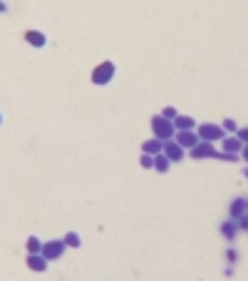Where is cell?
<instances>
[{
	"label": "cell",
	"instance_id": "7a4b0ae2",
	"mask_svg": "<svg viewBox=\"0 0 248 281\" xmlns=\"http://www.w3.org/2000/svg\"><path fill=\"white\" fill-rule=\"evenodd\" d=\"M196 135H198V140L201 142H221L223 137H226V132H223V127L221 125H211V122H203V125H198L196 127Z\"/></svg>",
	"mask_w": 248,
	"mask_h": 281
},
{
	"label": "cell",
	"instance_id": "9a60e30c",
	"mask_svg": "<svg viewBox=\"0 0 248 281\" xmlns=\"http://www.w3.org/2000/svg\"><path fill=\"white\" fill-rule=\"evenodd\" d=\"M169 167H172V159L164 154V152L154 157V169H156V172H169Z\"/></svg>",
	"mask_w": 248,
	"mask_h": 281
},
{
	"label": "cell",
	"instance_id": "277c9868",
	"mask_svg": "<svg viewBox=\"0 0 248 281\" xmlns=\"http://www.w3.org/2000/svg\"><path fill=\"white\" fill-rule=\"evenodd\" d=\"M65 242H62V239H55V242H43V252H40V254H43L48 261H55V259H60L62 254H65Z\"/></svg>",
	"mask_w": 248,
	"mask_h": 281
},
{
	"label": "cell",
	"instance_id": "4fadbf2b",
	"mask_svg": "<svg viewBox=\"0 0 248 281\" xmlns=\"http://www.w3.org/2000/svg\"><path fill=\"white\" fill-rule=\"evenodd\" d=\"M25 40H27L32 48H43V45L48 43V37H45L43 32H37V30H27V32H25Z\"/></svg>",
	"mask_w": 248,
	"mask_h": 281
},
{
	"label": "cell",
	"instance_id": "7402d4cb",
	"mask_svg": "<svg viewBox=\"0 0 248 281\" xmlns=\"http://www.w3.org/2000/svg\"><path fill=\"white\" fill-rule=\"evenodd\" d=\"M236 224H238V231H248V214H243L241 219H236Z\"/></svg>",
	"mask_w": 248,
	"mask_h": 281
},
{
	"label": "cell",
	"instance_id": "e0dca14e",
	"mask_svg": "<svg viewBox=\"0 0 248 281\" xmlns=\"http://www.w3.org/2000/svg\"><path fill=\"white\" fill-rule=\"evenodd\" d=\"M62 242H65V247H79L82 242H79V234H74V231H70V234H65V239H62Z\"/></svg>",
	"mask_w": 248,
	"mask_h": 281
},
{
	"label": "cell",
	"instance_id": "3957f363",
	"mask_svg": "<svg viewBox=\"0 0 248 281\" xmlns=\"http://www.w3.org/2000/svg\"><path fill=\"white\" fill-rule=\"evenodd\" d=\"M112 77H114V62H99L92 72V83L95 85H107Z\"/></svg>",
	"mask_w": 248,
	"mask_h": 281
},
{
	"label": "cell",
	"instance_id": "6da1fadb",
	"mask_svg": "<svg viewBox=\"0 0 248 281\" xmlns=\"http://www.w3.org/2000/svg\"><path fill=\"white\" fill-rule=\"evenodd\" d=\"M151 130H154V137L161 140V142H169V140H174V135H176L174 122H172V119H167V117H161V114H156V117L151 119Z\"/></svg>",
	"mask_w": 248,
	"mask_h": 281
},
{
	"label": "cell",
	"instance_id": "d6986e66",
	"mask_svg": "<svg viewBox=\"0 0 248 281\" xmlns=\"http://www.w3.org/2000/svg\"><path fill=\"white\" fill-rule=\"evenodd\" d=\"M226 261H228L231 266H233V264L238 261V252H236L233 247H231V249H226Z\"/></svg>",
	"mask_w": 248,
	"mask_h": 281
},
{
	"label": "cell",
	"instance_id": "9c48e42d",
	"mask_svg": "<svg viewBox=\"0 0 248 281\" xmlns=\"http://www.w3.org/2000/svg\"><path fill=\"white\" fill-rule=\"evenodd\" d=\"M164 154H167L172 162H181L184 159V147L176 144L174 140H169V142H164Z\"/></svg>",
	"mask_w": 248,
	"mask_h": 281
},
{
	"label": "cell",
	"instance_id": "5bb4252c",
	"mask_svg": "<svg viewBox=\"0 0 248 281\" xmlns=\"http://www.w3.org/2000/svg\"><path fill=\"white\" fill-rule=\"evenodd\" d=\"M174 127H176V132H181V130H196V122H194V117L179 114V117L174 119Z\"/></svg>",
	"mask_w": 248,
	"mask_h": 281
},
{
	"label": "cell",
	"instance_id": "ba28073f",
	"mask_svg": "<svg viewBox=\"0 0 248 281\" xmlns=\"http://www.w3.org/2000/svg\"><path fill=\"white\" fill-rule=\"evenodd\" d=\"M228 214H231V219H241L243 214H248V199L236 197L231 202V207H228Z\"/></svg>",
	"mask_w": 248,
	"mask_h": 281
},
{
	"label": "cell",
	"instance_id": "ac0fdd59",
	"mask_svg": "<svg viewBox=\"0 0 248 281\" xmlns=\"http://www.w3.org/2000/svg\"><path fill=\"white\" fill-rule=\"evenodd\" d=\"M221 127H223L226 135H236V132H238V122H236V119H223Z\"/></svg>",
	"mask_w": 248,
	"mask_h": 281
},
{
	"label": "cell",
	"instance_id": "cb8c5ba5",
	"mask_svg": "<svg viewBox=\"0 0 248 281\" xmlns=\"http://www.w3.org/2000/svg\"><path fill=\"white\" fill-rule=\"evenodd\" d=\"M241 159H243V162H248V144H243V149H241Z\"/></svg>",
	"mask_w": 248,
	"mask_h": 281
},
{
	"label": "cell",
	"instance_id": "d4e9b609",
	"mask_svg": "<svg viewBox=\"0 0 248 281\" xmlns=\"http://www.w3.org/2000/svg\"><path fill=\"white\" fill-rule=\"evenodd\" d=\"M0 13H5V3H3V0H0Z\"/></svg>",
	"mask_w": 248,
	"mask_h": 281
},
{
	"label": "cell",
	"instance_id": "30bf717a",
	"mask_svg": "<svg viewBox=\"0 0 248 281\" xmlns=\"http://www.w3.org/2000/svg\"><path fill=\"white\" fill-rule=\"evenodd\" d=\"M48 264H50V261H48L43 254H27V266H30L32 271H45Z\"/></svg>",
	"mask_w": 248,
	"mask_h": 281
},
{
	"label": "cell",
	"instance_id": "8992f818",
	"mask_svg": "<svg viewBox=\"0 0 248 281\" xmlns=\"http://www.w3.org/2000/svg\"><path fill=\"white\" fill-rule=\"evenodd\" d=\"M191 157H194V159H209V157L219 159V152H216V147H214L211 142H198V144L191 149Z\"/></svg>",
	"mask_w": 248,
	"mask_h": 281
},
{
	"label": "cell",
	"instance_id": "44dd1931",
	"mask_svg": "<svg viewBox=\"0 0 248 281\" xmlns=\"http://www.w3.org/2000/svg\"><path fill=\"white\" fill-rule=\"evenodd\" d=\"M142 167H147V169L154 167V157L151 154H142Z\"/></svg>",
	"mask_w": 248,
	"mask_h": 281
},
{
	"label": "cell",
	"instance_id": "8fae6325",
	"mask_svg": "<svg viewBox=\"0 0 248 281\" xmlns=\"http://www.w3.org/2000/svg\"><path fill=\"white\" fill-rule=\"evenodd\" d=\"M221 234H223V239H226V242H233V239H236V234H238V224H236V219H228V222H223V224H221Z\"/></svg>",
	"mask_w": 248,
	"mask_h": 281
},
{
	"label": "cell",
	"instance_id": "52a82bcc",
	"mask_svg": "<svg viewBox=\"0 0 248 281\" xmlns=\"http://www.w3.org/2000/svg\"><path fill=\"white\" fill-rule=\"evenodd\" d=\"M241 149H243V142L236 135H226L221 140V152H226V154H241Z\"/></svg>",
	"mask_w": 248,
	"mask_h": 281
},
{
	"label": "cell",
	"instance_id": "ffe728a7",
	"mask_svg": "<svg viewBox=\"0 0 248 281\" xmlns=\"http://www.w3.org/2000/svg\"><path fill=\"white\" fill-rule=\"evenodd\" d=\"M161 117H167V119H172V122H174V119L179 117V112H176L174 107H167V110H164V112H161Z\"/></svg>",
	"mask_w": 248,
	"mask_h": 281
},
{
	"label": "cell",
	"instance_id": "7c38bea8",
	"mask_svg": "<svg viewBox=\"0 0 248 281\" xmlns=\"http://www.w3.org/2000/svg\"><path fill=\"white\" fill-rule=\"evenodd\" d=\"M142 152L144 154H151V157H156V154H161L164 152V142L161 140H149V142H144V147H142Z\"/></svg>",
	"mask_w": 248,
	"mask_h": 281
},
{
	"label": "cell",
	"instance_id": "603a6c76",
	"mask_svg": "<svg viewBox=\"0 0 248 281\" xmlns=\"http://www.w3.org/2000/svg\"><path fill=\"white\" fill-rule=\"evenodd\" d=\"M236 137L243 142V144H248V127H238V132H236Z\"/></svg>",
	"mask_w": 248,
	"mask_h": 281
},
{
	"label": "cell",
	"instance_id": "2e32d148",
	"mask_svg": "<svg viewBox=\"0 0 248 281\" xmlns=\"http://www.w3.org/2000/svg\"><path fill=\"white\" fill-rule=\"evenodd\" d=\"M43 252V242H40L37 236H30L27 239V254H40Z\"/></svg>",
	"mask_w": 248,
	"mask_h": 281
},
{
	"label": "cell",
	"instance_id": "5b68a950",
	"mask_svg": "<svg viewBox=\"0 0 248 281\" xmlns=\"http://www.w3.org/2000/svg\"><path fill=\"white\" fill-rule=\"evenodd\" d=\"M174 142H176V144H181L184 149H194L201 140H198L196 130H181V132H176V135H174Z\"/></svg>",
	"mask_w": 248,
	"mask_h": 281
}]
</instances>
